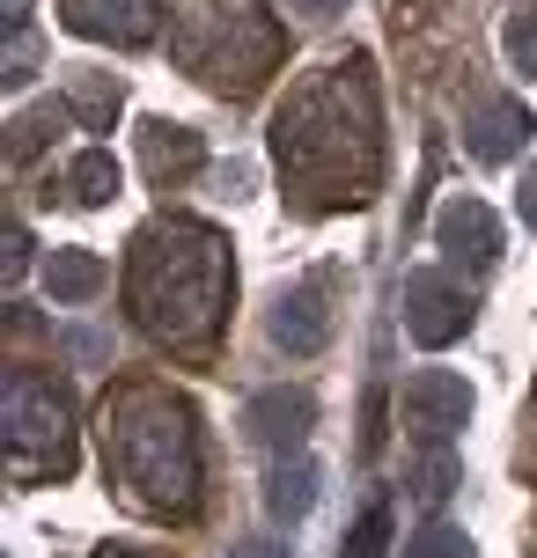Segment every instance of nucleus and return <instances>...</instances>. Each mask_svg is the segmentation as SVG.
I'll use <instances>...</instances> for the list:
<instances>
[{
    "label": "nucleus",
    "mask_w": 537,
    "mask_h": 558,
    "mask_svg": "<svg viewBox=\"0 0 537 558\" xmlns=\"http://www.w3.org/2000/svg\"><path fill=\"white\" fill-rule=\"evenodd\" d=\"M464 324H472V294L456 279H442V272L405 279V331L420 338V345H450Z\"/></svg>",
    "instance_id": "1"
},
{
    "label": "nucleus",
    "mask_w": 537,
    "mask_h": 558,
    "mask_svg": "<svg viewBox=\"0 0 537 558\" xmlns=\"http://www.w3.org/2000/svg\"><path fill=\"white\" fill-rule=\"evenodd\" d=\"M405 418L427 426V434H456V426L472 418V390H464V375H450V367H420V375L405 383Z\"/></svg>",
    "instance_id": "2"
},
{
    "label": "nucleus",
    "mask_w": 537,
    "mask_h": 558,
    "mask_svg": "<svg viewBox=\"0 0 537 558\" xmlns=\"http://www.w3.org/2000/svg\"><path fill=\"white\" fill-rule=\"evenodd\" d=\"M464 140H472L479 162H509V155H523V140H530V111L501 96V104H486V111L464 125Z\"/></svg>",
    "instance_id": "3"
},
{
    "label": "nucleus",
    "mask_w": 537,
    "mask_h": 558,
    "mask_svg": "<svg viewBox=\"0 0 537 558\" xmlns=\"http://www.w3.org/2000/svg\"><path fill=\"white\" fill-rule=\"evenodd\" d=\"M434 235H442V251H472V257L501 251V221L486 214L479 198H450V206L434 214Z\"/></svg>",
    "instance_id": "4"
},
{
    "label": "nucleus",
    "mask_w": 537,
    "mask_h": 558,
    "mask_svg": "<svg viewBox=\"0 0 537 558\" xmlns=\"http://www.w3.org/2000/svg\"><path fill=\"white\" fill-rule=\"evenodd\" d=\"M310 500H317V463H310V456L281 463V471H273V485H265V507H273L281 522H302V514H310Z\"/></svg>",
    "instance_id": "5"
},
{
    "label": "nucleus",
    "mask_w": 537,
    "mask_h": 558,
    "mask_svg": "<svg viewBox=\"0 0 537 558\" xmlns=\"http://www.w3.org/2000/svg\"><path fill=\"white\" fill-rule=\"evenodd\" d=\"M273 338H281L287 353H317V345H324V308H317L310 294H287L281 316H273Z\"/></svg>",
    "instance_id": "6"
},
{
    "label": "nucleus",
    "mask_w": 537,
    "mask_h": 558,
    "mask_svg": "<svg viewBox=\"0 0 537 558\" xmlns=\"http://www.w3.org/2000/svg\"><path fill=\"white\" fill-rule=\"evenodd\" d=\"M45 279H52V294H59V302H82V294H96V287H104V265H96L88 251H52Z\"/></svg>",
    "instance_id": "7"
},
{
    "label": "nucleus",
    "mask_w": 537,
    "mask_h": 558,
    "mask_svg": "<svg viewBox=\"0 0 537 558\" xmlns=\"http://www.w3.org/2000/svg\"><path fill=\"white\" fill-rule=\"evenodd\" d=\"M111 192H118V162L104 147H88L82 162H74V198H82V206H104Z\"/></svg>",
    "instance_id": "8"
},
{
    "label": "nucleus",
    "mask_w": 537,
    "mask_h": 558,
    "mask_svg": "<svg viewBox=\"0 0 537 558\" xmlns=\"http://www.w3.org/2000/svg\"><path fill=\"white\" fill-rule=\"evenodd\" d=\"M405 558H472V544H464V530H450V522H427V530L405 544Z\"/></svg>",
    "instance_id": "9"
},
{
    "label": "nucleus",
    "mask_w": 537,
    "mask_h": 558,
    "mask_svg": "<svg viewBox=\"0 0 537 558\" xmlns=\"http://www.w3.org/2000/svg\"><path fill=\"white\" fill-rule=\"evenodd\" d=\"M383 544H391V507H368L361 530L346 536V551H339V558H383Z\"/></svg>",
    "instance_id": "10"
},
{
    "label": "nucleus",
    "mask_w": 537,
    "mask_h": 558,
    "mask_svg": "<svg viewBox=\"0 0 537 558\" xmlns=\"http://www.w3.org/2000/svg\"><path fill=\"white\" fill-rule=\"evenodd\" d=\"M509 59L523 74H537V15H515L509 23Z\"/></svg>",
    "instance_id": "11"
},
{
    "label": "nucleus",
    "mask_w": 537,
    "mask_h": 558,
    "mask_svg": "<svg viewBox=\"0 0 537 558\" xmlns=\"http://www.w3.org/2000/svg\"><path fill=\"white\" fill-rule=\"evenodd\" d=\"M287 8H295V15H339L346 0H287Z\"/></svg>",
    "instance_id": "12"
},
{
    "label": "nucleus",
    "mask_w": 537,
    "mask_h": 558,
    "mask_svg": "<svg viewBox=\"0 0 537 558\" xmlns=\"http://www.w3.org/2000/svg\"><path fill=\"white\" fill-rule=\"evenodd\" d=\"M523 221L537 228V169H530V177H523Z\"/></svg>",
    "instance_id": "13"
},
{
    "label": "nucleus",
    "mask_w": 537,
    "mask_h": 558,
    "mask_svg": "<svg viewBox=\"0 0 537 558\" xmlns=\"http://www.w3.org/2000/svg\"><path fill=\"white\" fill-rule=\"evenodd\" d=\"M228 558H287V544H243V551H228Z\"/></svg>",
    "instance_id": "14"
}]
</instances>
